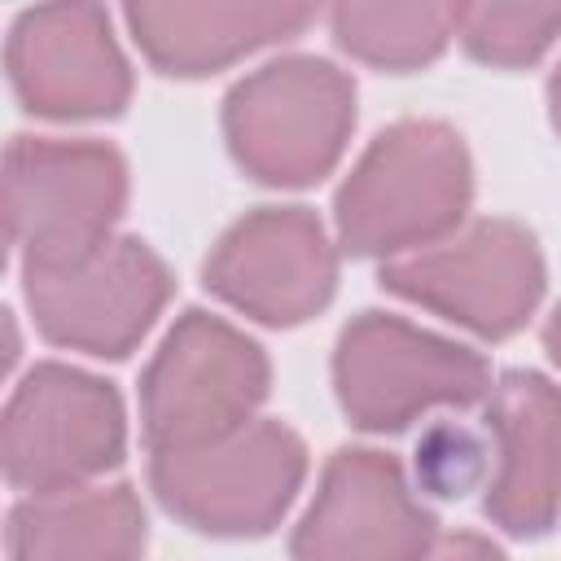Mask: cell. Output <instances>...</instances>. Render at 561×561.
Listing matches in <instances>:
<instances>
[{"mask_svg":"<svg viewBox=\"0 0 561 561\" xmlns=\"http://www.w3.org/2000/svg\"><path fill=\"white\" fill-rule=\"evenodd\" d=\"M473 206L465 136L438 118L381 127L333 197L337 245L351 259H408L456 237Z\"/></svg>","mask_w":561,"mask_h":561,"instance_id":"1","label":"cell"},{"mask_svg":"<svg viewBox=\"0 0 561 561\" xmlns=\"http://www.w3.org/2000/svg\"><path fill=\"white\" fill-rule=\"evenodd\" d=\"M355 131V79L324 57L263 61L224 96L232 162L267 188H311L342 162Z\"/></svg>","mask_w":561,"mask_h":561,"instance_id":"2","label":"cell"},{"mask_svg":"<svg viewBox=\"0 0 561 561\" xmlns=\"http://www.w3.org/2000/svg\"><path fill=\"white\" fill-rule=\"evenodd\" d=\"M333 394L364 434H399L430 412L478 408L491 394L486 359L390 311H359L333 346Z\"/></svg>","mask_w":561,"mask_h":561,"instance_id":"3","label":"cell"},{"mask_svg":"<svg viewBox=\"0 0 561 561\" xmlns=\"http://www.w3.org/2000/svg\"><path fill=\"white\" fill-rule=\"evenodd\" d=\"M267 390L263 346L224 316L188 307L140 373V438L149 451L206 447L259 421Z\"/></svg>","mask_w":561,"mask_h":561,"instance_id":"4","label":"cell"},{"mask_svg":"<svg viewBox=\"0 0 561 561\" xmlns=\"http://www.w3.org/2000/svg\"><path fill=\"white\" fill-rule=\"evenodd\" d=\"M127 162L105 140L13 136L4 149V224L22 267H70L114 241Z\"/></svg>","mask_w":561,"mask_h":561,"instance_id":"5","label":"cell"},{"mask_svg":"<svg viewBox=\"0 0 561 561\" xmlns=\"http://www.w3.org/2000/svg\"><path fill=\"white\" fill-rule=\"evenodd\" d=\"M307 482V443L272 416L184 451H149V491L188 530L210 539H263Z\"/></svg>","mask_w":561,"mask_h":561,"instance_id":"6","label":"cell"},{"mask_svg":"<svg viewBox=\"0 0 561 561\" xmlns=\"http://www.w3.org/2000/svg\"><path fill=\"white\" fill-rule=\"evenodd\" d=\"M127 412L114 381L44 359L13 386L0 421L4 482L22 495L79 491L123 465Z\"/></svg>","mask_w":561,"mask_h":561,"instance_id":"7","label":"cell"},{"mask_svg":"<svg viewBox=\"0 0 561 561\" xmlns=\"http://www.w3.org/2000/svg\"><path fill=\"white\" fill-rule=\"evenodd\" d=\"M381 289L434 311L473 337L504 342L526 329L548 289V267L535 232L517 219H473L456 237L381 263Z\"/></svg>","mask_w":561,"mask_h":561,"instance_id":"8","label":"cell"},{"mask_svg":"<svg viewBox=\"0 0 561 561\" xmlns=\"http://www.w3.org/2000/svg\"><path fill=\"white\" fill-rule=\"evenodd\" d=\"M171 294V267L140 237H114L70 267H22V298L39 337L92 359H127L149 337Z\"/></svg>","mask_w":561,"mask_h":561,"instance_id":"9","label":"cell"},{"mask_svg":"<svg viewBox=\"0 0 561 561\" xmlns=\"http://www.w3.org/2000/svg\"><path fill=\"white\" fill-rule=\"evenodd\" d=\"M202 285L267 329L320 316L337 294V245L311 206H259L206 254Z\"/></svg>","mask_w":561,"mask_h":561,"instance_id":"10","label":"cell"},{"mask_svg":"<svg viewBox=\"0 0 561 561\" xmlns=\"http://www.w3.org/2000/svg\"><path fill=\"white\" fill-rule=\"evenodd\" d=\"M438 539L434 508L390 451L342 447L289 535V561H425Z\"/></svg>","mask_w":561,"mask_h":561,"instance_id":"11","label":"cell"},{"mask_svg":"<svg viewBox=\"0 0 561 561\" xmlns=\"http://www.w3.org/2000/svg\"><path fill=\"white\" fill-rule=\"evenodd\" d=\"M4 70L22 110L53 123L118 118L131 101V66L101 4L18 13L4 39Z\"/></svg>","mask_w":561,"mask_h":561,"instance_id":"12","label":"cell"},{"mask_svg":"<svg viewBox=\"0 0 561 561\" xmlns=\"http://www.w3.org/2000/svg\"><path fill=\"white\" fill-rule=\"evenodd\" d=\"M491 434V478L482 513L513 539H539L561 517V386L530 368H508L482 403Z\"/></svg>","mask_w":561,"mask_h":561,"instance_id":"13","label":"cell"},{"mask_svg":"<svg viewBox=\"0 0 561 561\" xmlns=\"http://www.w3.org/2000/svg\"><path fill=\"white\" fill-rule=\"evenodd\" d=\"M320 13L311 4L276 0H175V4H127L123 22L140 57L171 79H202L232 61L302 35Z\"/></svg>","mask_w":561,"mask_h":561,"instance_id":"14","label":"cell"},{"mask_svg":"<svg viewBox=\"0 0 561 561\" xmlns=\"http://www.w3.org/2000/svg\"><path fill=\"white\" fill-rule=\"evenodd\" d=\"M149 517L127 482H92L57 495H22L9 508V561H140Z\"/></svg>","mask_w":561,"mask_h":561,"instance_id":"15","label":"cell"},{"mask_svg":"<svg viewBox=\"0 0 561 561\" xmlns=\"http://www.w3.org/2000/svg\"><path fill=\"white\" fill-rule=\"evenodd\" d=\"M333 44L377 70H421L456 39V4H333Z\"/></svg>","mask_w":561,"mask_h":561,"instance_id":"16","label":"cell"},{"mask_svg":"<svg viewBox=\"0 0 561 561\" xmlns=\"http://www.w3.org/2000/svg\"><path fill=\"white\" fill-rule=\"evenodd\" d=\"M456 39L482 66L522 70L561 39V4H456Z\"/></svg>","mask_w":561,"mask_h":561,"instance_id":"17","label":"cell"},{"mask_svg":"<svg viewBox=\"0 0 561 561\" xmlns=\"http://www.w3.org/2000/svg\"><path fill=\"white\" fill-rule=\"evenodd\" d=\"M412 478L416 491L434 500H465L469 491H486L491 434L456 416L430 421L412 447Z\"/></svg>","mask_w":561,"mask_h":561,"instance_id":"18","label":"cell"},{"mask_svg":"<svg viewBox=\"0 0 561 561\" xmlns=\"http://www.w3.org/2000/svg\"><path fill=\"white\" fill-rule=\"evenodd\" d=\"M425 561H508V557L500 552L495 539H486L478 530H456V535H443Z\"/></svg>","mask_w":561,"mask_h":561,"instance_id":"19","label":"cell"},{"mask_svg":"<svg viewBox=\"0 0 561 561\" xmlns=\"http://www.w3.org/2000/svg\"><path fill=\"white\" fill-rule=\"evenodd\" d=\"M543 351H548V359L561 368V302H557L552 316L543 320Z\"/></svg>","mask_w":561,"mask_h":561,"instance_id":"20","label":"cell"},{"mask_svg":"<svg viewBox=\"0 0 561 561\" xmlns=\"http://www.w3.org/2000/svg\"><path fill=\"white\" fill-rule=\"evenodd\" d=\"M548 123H552V131H557V140H561V66H557L552 79H548Z\"/></svg>","mask_w":561,"mask_h":561,"instance_id":"21","label":"cell"}]
</instances>
